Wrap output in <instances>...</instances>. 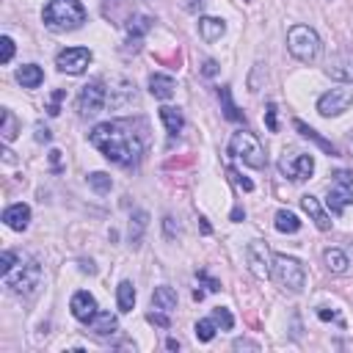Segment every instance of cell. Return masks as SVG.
I'll return each instance as SVG.
<instances>
[{
	"label": "cell",
	"mask_w": 353,
	"mask_h": 353,
	"mask_svg": "<svg viewBox=\"0 0 353 353\" xmlns=\"http://www.w3.org/2000/svg\"><path fill=\"white\" fill-rule=\"evenodd\" d=\"M88 141L116 165H135L143 154V141L130 121H105L88 132Z\"/></svg>",
	"instance_id": "1"
},
{
	"label": "cell",
	"mask_w": 353,
	"mask_h": 353,
	"mask_svg": "<svg viewBox=\"0 0 353 353\" xmlns=\"http://www.w3.org/2000/svg\"><path fill=\"white\" fill-rule=\"evenodd\" d=\"M41 19L50 30H77L85 22V8L80 0H50Z\"/></svg>",
	"instance_id": "2"
},
{
	"label": "cell",
	"mask_w": 353,
	"mask_h": 353,
	"mask_svg": "<svg viewBox=\"0 0 353 353\" xmlns=\"http://www.w3.org/2000/svg\"><path fill=\"white\" fill-rule=\"evenodd\" d=\"M287 50H290V55L295 61L314 63L320 58L323 44H320V36L314 33V28H309V25H292L287 30Z\"/></svg>",
	"instance_id": "3"
},
{
	"label": "cell",
	"mask_w": 353,
	"mask_h": 353,
	"mask_svg": "<svg viewBox=\"0 0 353 353\" xmlns=\"http://www.w3.org/2000/svg\"><path fill=\"white\" fill-rule=\"evenodd\" d=\"M229 154L237 157V160H243V163L251 165V168H265V163H268L265 146L259 143V138H256L254 132H245V130H240V132L232 135V141H229Z\"/></svg>",
	"instance_id": "4"
},
{
	"label": "cell",
	"mask_w": 353,
	"mask_h": 353,
	"mask_svg": "<svg viewBox=\"0 0 353 353\" xmlns=\"http://www.w3.org/2000/svg\"><path fill=\"white\" fill-rule=\"evenodd\" d=\"M270 276H273V279L279 281V287H284L287 292H301L303 284H306V270H303V265H301L295 256H287V254H276V256H273Z\"/></svg>",
	"instance_id": "5"
},
{
	"label": "cell",
	"mask_w": 353,
	"mask_h": 353,
	"mask_svg": "<svg viewBox=\"0 0 353 353\" xmlns=\"http://www.w3.org/2000/svg\"><path fill=\"white\" fill-rule=\"evenodd\" d=\"M3 281H6V287H11L14 292L30 295V292L39 287V281H41V268H39L36 259H25V262L19 259V262H17V270L6 273Z\"/></svg>",
	"instance_id": "6"
},
{
	"label": "cell",
	"mask_w": 353,
	"mask_h": 353,
	"mask_svg": "<svg viewBox=\"0 0 353 353\" xmlns=\"http://www.w3.org/2000/svg\"><path fill=\"white\" fill-rule=\"evenodd\" d=\"M350 201H353V174H347V171H334V185H331L328 199H325L328 210H331L334 215H342Z\"/></svg>",
	"instance_id": "7"
},
{
	"label": "cell",
	"mask_w": 353,
	"mask_h": 353,
	"mask_svg": "<svg viewBox=\"0 0 353 353\" xmlns=\"http://www.w3.org/2000/svg\"><path fill=\"white\" fill-rule=\"evenodd\" d=\"M279 171L287 179H292V182H303L314 171V157L312 154H303V152H284V157L279 163Z\"/></svg>",
	"instance_id": "8"
},
{
	"label": "cell",
	"mask_w": 353,
	"mask_h": 353,
	"mask_svg": "<svg viewBox=\"0 0 353 353\" xmlns=\"http://www.w3.org/2000/svg\"><path fill=\"white\" fill-rule=\"evenodd\" d=\"M353 105V88H331L317 99V113L325 119L342 116Z\"/></svg>",
	"instance_id": "9"
},
{
	"label": "cell",
	"mask_w": 353,
	"mask_h": 353,
	"mask_svg": "<svg viewBox=\"0 0 353 353\" xmlns=\"http://www.w3.org/2000/svg\"><path fill=\"white\" fill-rule=\"evenodd\" d=\"M245 265H248V270H251L256 279H268V276H270L273 256H270L265 240H251V243L245 245Z\"/></svg>",
	"instance_id": "10"
},
{
	"label": "cell",
	"mask_w": 353,
	"mask_h": 353,
	"mask_svg": "<svg viewBox=\"0 0 353 353\" xmlns=\"http://www.w3.org/2000/svg\"><path fill=\"white\" fill-rule=\"evenodd\" d=\"M88 63H91V50L88 47H66L55 58V66L66 74H83Z\"/></svg>",
	"instance_id": "11"
},
{
	"label": "cell",
	"mask_w": 353,
	"mask_h": 353,
	"mask_svg": "<svg viewBox=\"0 0 353 353\" xmlns=\"http://www.w3.org/2000/svg\"><path fill=\"white\" fill-rule=\"evenodd\" d=\"M105 99H108V94H105V88H102L99 80L85 83L83 91H80V97H77L80 116H94V113H99V110L105 108Z\"/></svg>",
	"instance_id": "12"
},
{
	"label": "cell",
	"mask_w": 353,
	"mask_h": 353,
	"mask_svg": "<svg viewBox=\"0 0 353 353\" xmlns=\"http://www.w3.org/2000/svg\"><path fill=\"white\" fill-rule=\"evenodd\" d=\"M325 74L339 80V83H353V52H336L325 63Z\"/></svg>",
	"instance_id": "13"
},
{
	"label": "cell",
	"mask_w": 353,
	"mask_h": 353,
	"mask_svg": "<svg viewBox=\"0 0 353 353\" xmlns=\"http://www.w3.org/2000/svg\"><path fill=\"white\" fill-rule=\"evenodd\" d=\"M69 309H72V314H74L80 323H85V325L99 314V312H97V301H94V295H91V292H85V290H80V292H74V295H72Z\"/></svg>",
	"instance_id": "14"
},
{
	"label": "cell",
	"mask_w": 353,
	"mask_h": 353,
	"mask_svg": "<svg viewBox=\"0 0 353 353\" xmlns=\"http://www.w3.org/2000/svg\"><path fill=\"white\" fill-rule=\"evenodd\" d=\"M301 207H303V212L314 221V226L320 229V232H328L331 229V218H328V212L323 210V204H320V199H314V196H301Z\"/></svg>",
	"instance_id": "15"
},
{
	"label": "cell",
	"mask_w": 353,
	"mask_h": 353,
	"mask_svg": "<svg viewBox=\"0 0 353 353\" xmlns=\"http://www.w3.org/2000/svg\"><path fill=\"white\" fill-rule=\"evenodd\" d=\"M3 221H6V226H8V229H14V232H25V229H28V223H30V207H28V204H22V201H17V204L6 207Z\"/></svg>",
	"instance_id": "16"
},
{
	"label": "cell",
	"mask_w": 353,
	"mask_h": 353,
	"mask_svg": "<svg viewBox=\"0 0 353 353\" xmlns=\"http://www.w3.org/2000/svg\"><path fill=\"white\" fill-rule=\"evenodd\" d=\"M149 91H152L154 99H171L174 91H176V83H174L171 74H160V72H154V74L149 77Z\"/></svg>",
	"instance_id": "17"
},
{
	"label": "cell",
	"mask_w": 353,
	"mask_h": 353,
	"mask_svg": "<svg viewBox=\"0 0 353 353\" xmlns=\"http://www.w3.org/2000/svg\"><path fill=\"white\" fill-rule=\"evenodd\" d=\"M223 33H226V22L223 19H218V17H201L199 19V36L204 41H218Z\"/></svg>",
	"instance_id": "18"
},
{
	"label": "cell",
	"mask_w": 353,
	"mask_h": 353,
	"mask_svg": "<svg viewBox=\"0 0 353 353\" xmlns=\"http://www.w3.org/2000/svg\"><path fill=\"white\" fill-rule=\"evenodd\" d=\"M17 80H19L22 88H39L41 80H44V72H41V66H36V63H25V66L17 69Z\"/></svg>",
	"instance_id": "19"
},
{
	"label": "cell",
	"mask_w": 353,
	"mask_h": 353,
	"mask_svg": "<svg viewBox=\"0 0 353 353\" xmlns=\"http://www.w3.org/2000/svg\"><path fill=\"white\" fill-rule=\"evenodd\" d=\"M292 127H295V130H298V132H301L303 138H309V141H314V143H317V146H320V149H323L325 154H336V146H334L331 141H325V138H323V135H320L317 130H312V127H309L306 121H301V119H295V121H292Z\"/></svg>",
	"instance_id": "20"
},
{
	"label": "cell",
	"mask_w": 353,
	"mask_h": 353,
	"mask_svg": "<svg viewBox=\"0 0 353 353\" xmlns=\"http://www.w3.org/2000/svg\"><path fill=\"white\" fill-rule=\"evenodd\" d=\"M152 306L154 309H163V312H174L176 309V292L171 290V287H154V292H152Z\"/></svg>",
	"instance_id": "21"
},
{
	"label": "cell",
	"mask_w": 353,
	"mask_h": 353,
	"mask_svg": "<svg viewBox=\"0 0 353 353\" xmlns=\"http://www.w3.org/2000/svg\"><path fill=\"white\" fill-rule=\"evenodd\" d=\"M160 121L165 124V130H168L171 135H176V132L185 127L182 110H179V108H171V105H163V108H160Z\"/></svg>",
	"instance_id": "22"
},
{
	"label": "cell",
	"mask_w": 353,
	"mask_h": 353,
	"mask_svg": "<svg viewBox=\"0 0 353 353\" xmlns=\"http://www.w3.org/2000/svg\"><path fill=\"white\" fill-rule=\"evenodd\" d=\"M146 226H149V212H146V210H135V212L130 215V243H132V245L141 243Z\"/></svg>",
	"instance_id": "23"
},
{
	"label": "cell",
	"mask_w": 353,
	"mask_h": 353,
	"mask_svg": "<svg viewBox=\"0 0 353 353\" xmlns=\"http://www.w3.org/2000/svg\"><path fill=\"white\" fill-rule=\"evenodd\" d=\"M116 303H119V312H132V306H135V287H132V281H119V287H116Z\"/></svg>",
	"instance_id": "24"
},
{
	"label": "cell",
	"mask_w": 353,
	"mask_h": 353,
	"mask_svg": "<svg viewBox=\"0 0 353 353\" xmlns=\"http://www.w3.org/2000/svg\"><path fill=\"white\" fill-rule=\"evenodd\" d=\"M88 325H91V331H94L97 336H110V334L116 331L119 323H116V314H110V312H99Z\"/></svg>",
	"instance_id": "25"
},
{
	"label": "cell",
	"mask_w": 353,
	"mask_h": 353,
	"mask_svg": "<svg viewBox=\"0 0 353 353\" xmlns=\"http://www.w3.org/2000/svg\"><path fill=\"white\" fill-rule=\"evenodd\" d=\"M152 30V19L146 17V14H132L130 19H127V36L130 39H141V36H146Z\"/></svg>",
	"instance_id": "26"
},
{
	"label": "cell",
	"mask_w": 353,
	"mask_h": 353,
	"mask_svg": "<svg viewBox=\"0 0 353 353\" xmlns=\"http://www.w3.org/2000/svg\"><path fill=\"white\" fill-rule=\"evenodd\" d=\"M323 259H325V268H328L331 273H345V270H347V265H350L347 254H345V251H339V248H325Z\"/></svg>",
	"instance_id": "27"
},
{
	"label": "cell",
	"mask_w": 353,
	"mask_h": 353,
	"mask_svg": "<svg viewBox=\"0 0 353 353\" xmlns=\"http://www.w3.org/2000/svg\"><path fill=\"white\" fill-rule=\"evenodd\" d=\"M218 97H221V105H223V116H226L229 121H245L243 113L237 110V105L232 102V91H229V85H221V88H218Z\"/></svg>",
	"instance_id": "28"
},
{
	"label": "cell",
	"mask_w": 353,
	"mask_h": 353,
	"mask_svg": "<svg viewBox=\"0 0 353 353\" xmlns=\"http://www.w3.org/2000/svg\"><path fill=\"white\" fill-rule=\"evenodd\" d=\"M273 223H276V229H279V232H287V234H292V232H298V229H301L298 215H295V212H290V210H279V212H276V218H273Z\"/></svg>",
	"instance_id": "29"
},
{
	"label": "cell",
	"mask_w": 353,
	"mask_h": 353,
	"mask_svg": "<svg viewBox=\"0 0 353 353\" xmlns=\"http://www.w3.org/2000/svg\"><path fill=\"white\" fill-rule=\"evenodd\" d=\"M88 188H91L94 193L105 196V193H110L113 179H110V174H105V171H94V174H88Z\"/></svg>",
	"instance_id": "30"
},
{
	"label": "cell",
	"mask_w": 353,
	"mask_h": 353,
	"mask_svg": "<svg viewBox=\"0 0 353 353\" xmlns=\"http://www.w3.org/2000/svg\"><path fill=\"white\" fill-rule=\"evenodd\" d=\"M3 141L6 143H11L14 138H17V119H14V113L11 110H3Z\"/></svg>",
	"instance_id": "31"
},
{
	"label": "cell",
	"mask_w": 353,
	"mask_h": 353,
	"mask_svg": "<svg viewBox=\"0 0 353 353\" xmlns=\"http://www.w3.org/2000/svg\"><path fill=\"white\" fill-rule=\"evenodd\" d=\"M212 320H215V325L223 328V331H229V328L234 325V317H232V312H229L226 306H215V309H212Z\"/></svg>",
	"instance_id": "32"
},
{
	"label": "cell",
	"mask_w": 353,
	"mask_h": 353,
	"mask_svg": "<svg viewBox=\"0 0 353 353\" xmlns=\"http://www.w3.org/2000/svg\"><path fill=\"white\" fill-rule=\"evenodd\" d=\"M215 328H218V325H215V320L210 317V320H199L193 331H196V339H201V342H210V339L215 336Z\"/></svg>",
	"instance_id": "33"
},
{
	"label": "cell",
	"mask_w": 353,
	"mask_h": 353,
	"mask_svg": "<svg viewBox=\"0 0 353 353\" xmlns=\"http://www.w3.org/2000/svg\"><path fill=\"white\" fill-rule=\"evenodd\" d=\"M17 259H19V256H17L14 251H3V254H0V276L11 273V270H14V265H17Z\"/></svg>",
	"instance_id": "34"
},
{
	"label": "cell",
	"mask_w": 353,
	"mask_h": 353,
	"mask_svg": "<svg viewBox=\"0 0 353 353\" xmlns=\"http://www.w3.org/2000/svg\"><path fill=\"white\" fill-rule=\"evenodd\" d=\"M163 229H165V237H168V240H174V237L182 234V226L174 221V215H165V218H163Z\"/></svg>",
	"instance_id": "35"
},
{
	"label": "cell",
	"mask_w": 353,
	"mask_h": 353,
	"mask_svg": "<svg viewBox=\"0 0 353 353\" xmlns=\"http://www.w3.org/2000/svg\"><path fill=\"white\" fill-rule=\"evenodd\" d=\"M0 47H3V50H0V61L8 63V61L14 58V39H11V36H3V39H0Z\"/></svg>",
	"instance_id": "36"
},
{
	"label": "cell",
	"mask_w": 353,
	"mask_h": 353,
	"mask_svg": "<svg viewBox=\"0 0 353 353\" xmlns=\"http://www.w3.org/2000/svg\"><path fill=\"white\" fill-rule=\"evenodd\" d=\"M66 97V91L63 88H58V91H52V97H50V105H47V113L50 116H58L61 113V99Z\"/></svg>",
	"instance_id": "37"
},
{
	"label": "cell",
	"mask_w": 353,
	"mask_h": 353,
	"mask_svg": "<svg viewBox=\"0 0 353 353\" xmlns=\"http://www.w3.org/2000/svg\"><path fill=\"white\" fill-rule=\"evenodd\" d=\"M146 320H149L152 325H160V328H168V325H171L168 312H163V309H160V312H149V314H146Z\"/></svg>",
	"instance_id": "38"
},
{
	"label": "cell",
	"mask_w": 353,
	"mask_h": 353,
	"mask_svg": "<svg viewBox=\"0 0 353 353\" xmlns=\"http://www.w3.org/2000/svg\"><path fill=\"white\" fill-rule=\"evenodd\" d=\"M265 121H268V130H270V132L279 130V121H276V102H268V108H265Z\"/></svg>",
	"instance_id": "39"
},
{
	"label": "cell",
	"mask_w": 353,
	"mask_h": 353,
	"mask_svg": "<svg viewBox=\"0 0 353 353\" xmlns=\"http://www.w3.org/2000/svg\"><path fill=\"white\" fill-rule=\"evenodd\" d=\"M229 176H232V179H234V182H237L243 190H248V193L254 190V182H251V179H245V176H243L237 168H229Z\"/></svg>",
	"instance_id": "40"
},
{
	"label": "cell",
	"mask_w": 353,
	"mask_h": 353,
	"mask_svg": "<svg viewBox=\"0 0 353 353\" xmlns=\"http://www.w3.org/2000/svg\"><path fill=\"white\" fill-rule=\"evenodd\" d=\"M317 317H320V320H334V323H339V325H345V323H342V317H339V314H336L334 309L328 312V306H320V309H317Z\"/></svg>",
	"instance_id": "41"
},
{
	"label": "cell",
	"mask_w": 353,
	"mask_h": 353,
	"mask_svg": "<svg viewBox=\"0 0 353 353\" xmlns=\"http://www.w3.org/2000/svg\"><path fill=\"white\" fill-rule=\"evenodd\" d=\"M50 168L58 174L63 171V163H61V149H50Z\"/></svg>",
	"instance_id": "42"
},
{
	"label": "cell",
	"mask_w": 353,
	"mask_h": 353,
	"mask_svg": "<svg viewBox=\"0 0 353 353\" xmlns=\"http://www.w3.org/2000/svg\"><path fill=\"white\" fill-rule=\"evenodd\" d=\"M201 74H204V77H212V74H218V63H215L212 58H207V61L201 63Z\"/></svg>",
	"instance_id": "43"
},
{
	"label": "cell",
	"mask_w": 353,
	"mask_h": 353,
	"mask_svg": "<svg viewBox=\"0 0 353 353\" xmlns=\"http://www.w3.org/2000/svg\"><path fill=\"white\" fill-rule=\"evenodd\" d=\"M196 276H199V279H201V281L207 284V290H212V292H218V290H221V281H215V279H210V276H207L204 270H199Z\"/></svg>",
	"instance_id": "44"
},
{
	"label": "cell",
	"mask_w": 353,
	"mask_h": 353,
	"mask_svg": "<svg viewBox=\"0 0 353 353\" xmlns=\"http://www.w3.org/2000/svg\"><path fill=\"white\" fill-rule=\"evenodd\" d=\"M232 347H234V350H254V353L259 350V345H256V342H248V339H234Z\"/></svg>",
	"instance_id": "45"
},
{
	"label": "cell",
	"mask_w": 353,
	"mask_h": 353,
	"mask_svg": "<svg viewBox=\"0 0 353 353\" xmlns=\"http://www.w3.org/2000/svg\"><path fill=\"white\" fill-rule=\"evenodd\" d=\"M50 138H52V132H50L47 127H41V124H39V127H36V141H39V143H47Z\"/></svg>",
	"instance_id": "46"
},
{
	"label": "cell",
	"mask_w": 353,
	"mask_h": 353,
	"mask_svg": "<svg viewBox=\"0 0 353 353\" xmlns=\"http://www.w3.org/2000/svg\"><path fill=\"white\" fill-rule=\"evenodd\" d=\"M240 218H245V212H243L240 207H234V210H232V221H240Z\"/></svg>",
	"instance_id": "47"
},
{
	"label": "cell",
	"mask_w": 353,
	"mask_h": 353,
	"mask_svg": "<svg viewBox=\"0 0 353 353\" xmlns=\"http://www.w3.org/2000/svg\"><path fill=\"white\" fill-rule=\"evenodd\" d=\"M165 347H168V350H179V342H176V339H174V336H171V339H168V342H165Z\"/></svg>",
	"instance_id": "48"
},
{
	"label": "cell",
	"mask_w": 353,
	"mask_h": 353,
	"mask_svg": "<svg viewBox=\"0 0 353 353\" xmlns=\"http://www.w3.org/2000/svg\"><path fill=\"white\" fill-rule=\"evenodd\" d=\"M199 221H201V232H204V234H210V223H207L204 218H199Z\"/></svg>",
	"instance_id": "49"
},
{
	"label": "cell",
	"mask_w": 353,
	"mask_h": 353,
	"mask_svg": "<svg viewBox=\"0 0 353 353\" xmlns=\"http://www.w3.org/2000/svg\"><path fill=\"white\" fill-rule=\"evenodd\" d=\"M350 154H353V141H350Z\"/></svg>",
	"instance_id": "50"
}]
</instances>
